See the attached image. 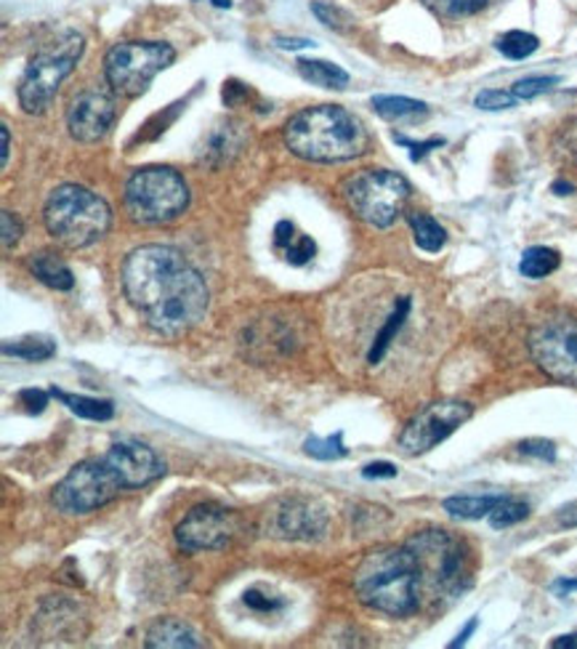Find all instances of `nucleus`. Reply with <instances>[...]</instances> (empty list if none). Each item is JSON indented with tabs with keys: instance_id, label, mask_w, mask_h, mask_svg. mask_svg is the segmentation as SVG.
I'll return each mask as SVG.
<instances>
[{
	"instance_id": "4",
	"label": "nucleus",
	"mask_w": 577,
	"mask_h": 649,
	"mask_svg": "<svg viewBox=\"0 0 577 649\" xmlns=\"http://www.w3.org/2000/svg\"><path fill=\"white\" fill-rule=\"evenodd\" d=\"M43 224H46L48 235L65 248H88L110 232L112 211L91 189L61 184L48 194L46 208H43Z\"/></svg>"
},
{
	"instance_id": "44",
	"label": "nucleus",
	"mask_w": 577,
	"mask_h": 649,
	"mask_svg": "<svg viewBox=\"0 0 577 649\" xmlns=\"http://www.w3.org/2000/svg\"><path fill=\"white\" fill-rule=\"evenodd\" d=\"M278 46L291 48V52H298V48H309V46H315V43H312L309 37H291V41H287V37H278Z\"/></svg>"
},
{
	"instance_id": "3",
	"label": "nucleus",
	"mask_w": 577,
	"mask_h": 649,
	"mask_svg": "<svg viewBox=\"0 0 577 649\" xmlns=\"http://www.w3.org/2000/svg\"><path fill=\"white\" fill-rule=\"evenodd\" d=\"M354 589L362 604L384 615L405 617L418 609L420 570L410 548H378L367 553L354 572Z\"/></svg>"
},
{
	"instance_id": "37",
	"label": "nucleus",
	"mask_w": 577,
	"mask_h": 649,
	"mask_svg": "<svg viewBox=\"0 0 577 649\" xmlns=\"http://www.w3.org/2000/svg\"><path fill=\"white\" fill-rule=\"evenodd\" d=\"M19 405H24V411L30 415H37L46 411L48 394L41 392V389H22V392H19Z\"/></svg>"
},
{
	"instance_id": "36",
	"label": "nucleus",
	"mask_w": 577,
	"mask_h": 649,
	"mask_svg": "<svg viewBox=\"0 0 577 649\" xmlns=\"http://www.w3.org/2000/svg\"><path fill=\"white\" fill-rule=\"evenodd\" d=\"M519 452H522V456L538 458V461H545V463L556 461V445L551 443V439H524V443H519Z\"/></svg>"
},
{
	"instance_id": "18",
	"label": "nucleus",
	"mask_w": 577,
	"mask_h": 649,
	"mask_svg": "<svg viewBox=\"0 0 577 649\" xmlns=\"http://www.w3.org/2000/svg\"><path fill=\"white\" fill-rule=\"evenodd\" d=\"M410 304H412L410 295H403V299H399L397 304H394L392 314H388L386 323L381 325V331L375 333V342H373V346H370V351H367V362L370 365H378L381 359H384V355L388 351V346H392L394 338H397V333L403 331L407 314H410Z\"/></svg>"
},
{
	"instance_id": "7",
	"label": "nucleus",
	"mask_w": 577,
	"mask_h": 649,
	"mask_svg": "<svg viewBox=\"0 0 577 649\" xmlns=\"http://www.w3.org/2000/svg\"><path fill=\"white\" fill-rule=\"evenodd\" d=\"M418 559L420 585H429L437 596H461L472 585L468 551L461 538L444 530L418 533L407 544Z\"/></svg>"
},
{
	"instance_id": "12",
	"label": "nucleus",
	"mask_w": 577,
	"mask_h": 649,
	"mask_svg": "<svg viewBox=\"0 0 577 649\" xmlns=\"http://www.w3.org/2000/svg\"><path fill=\"white\" fill-rule=\"evenodd\" d=\"M472 415L474 407L468 402H431L429 407H423V411L407 421L403 434H399V450L405 456H423V452L434 450L439 443H444L450 434L457 432Z\"/></svg>"
},
{
	"instance_id": "30",
	"label": "nucleus",
	"mask_w": 577,
	"mask_h": 649,
	"mask_svg": "<svg viewBox=\"0 0 577 649\" xmlns=\"http://www.w3.org/2000/svg\"><path fill=\"white\" fill-rule=\"evenodd\" d=\"M527 516H530V506H527L524 501H517V497L506 495L504 501L493 508L490 525L495 527V530H504V527H511V525H519V522H524Z\"/></svg>"
},
{
	"instance_id": "2",
	"label": "nucleus",
	"mask_w": 577,
	"mask_h": 649,
	"mask_svg": "<svg viewBox=\"0 0 577 649\" xmlns=\"http://www.w3.org/2000/svg\"><path fill=\"white\" fill-rule=\"evenodd\" d=\"M285 147L301 160L347 163L367 153L370 134L347 107L317 104L287 120Z\"/></svg>"
},
{
	"instance_id": "22",
	"label": "nucleus",
	"mask_w": 577,
	"mask_h": 649,
	"mask_svg": "<svg viewBox=\"0 0 577 649\" xmlns=\"http://www.w3.org/2000/svg\"><path fill=\"white\" fill-rule=\"evenodd\" d=\"M407 222H410L412 239H416L420 250H426V254H439V250L444 248L448 232H444V226L439 224L434 216H429V213H410Z\"/></svg>"
},
{
	"instance_id": "14",
	"label": "nucleus",
	"mask_w": 577,
	"mask_h": 649,
	"mask_svg": "<svg viewBox=\"0 0 577 649\" xmlns=\"http://www.w3.org/2000/svg\"><path fill=\"white\" fill-rule=\"evenodd\" d=\"M328 527V512L312 497H282L269 512V535L282 540H315Z\"/></svg>"
},
{
	"instance_id": "23",
	"label": "nucleus",
	"mask_w": 577,
	"mask_h": 649,
	"mask_svg": "<svg viewBox=\"0 0 577 649\" xmlns=\"http://www.w3.org/2000/svg\"><path fill=\"white\" fill-rule=\"evenodd\" d=\"M504 497L506 495H453L444 501V512L455 519H482V516H490Z\"/></svg>"
},
{
	"instance_id": "13",
	"label": "nucleus",
	"mask_w": 577,
	"mask_h": 649,
	"mask_svg": "<svg viewBox=\"0 0 577 649\" xmlns=\"http://www.w3.org/2000/svg\"><path fill=\"white\" fill-rule=\"evenodd\" d=\"M237 516L218 503H200L176 525V540L184 551H216L235 538Z\"/></svg>"
},
{
	"instance_id": "11",
	"label": "nucleus",
	"mask_w": 577,
	"mask_h": 649,
	"mask_svg": "<svg viewBox=\"0 0 577 649\" xmlns=\"http://www.w3.org/2000/svg\"><path fill=\"white\" fill-rule=\"evenodd\" d=\"M530 355L551 381L577 387V320L569 314H551L532 327Z\"/></svg>"
},
{
	"instance_id": "9",
	"label": "nucleus",
	"mask_w": 577,
	"mask_h": 649,
	"mask_svg": "<svg viewBox=\"0 0 577 649\" xmlns=\"http://www.w3.org/2000/svg\"><path fill=\"white\" fill-rule=\"evenodd\" d=\"M176 61L171 43L125 41L112 46L104 56V75L112 91L121 97H142L149 83Z\"/></svg>"
},
{
	"instance_id": "42",
	"label": "nucleus",
	"mask_w": 577,
	"mask_h": 649,
	"mask_svg": "<svg viewBox=\"0 0 577 649\" xmlns=\"http://www.w3.org/2000/svg\"><path fill=\"white\" fill-rule=\"evenodd\" d=\"M296 237H298L296 226H293L291 222H280L278 226H274V245H278V248L285 250Z\"/></svg>"
},
{
	"instance_id": "49",
	"label": "nucleus",
	"mask_w": 577,
	"mask_h": 649,
	"mask_svg": "<svg viewBox=\"0 0 577 649\" xmlns=\"http://www.w3.org/2000/svg\"><path fill=\"white\" fill-rule=\"evenodd\" d=\"M554 192L562 194V198H564V194H573L575 192V184H569V181H556Z\"/></svg>"
},
{
	"instance_id": "41",
	"label": "nucleus",
	"mask_w": 577,
	"mask_h": 649,
	"mask_svg": "<svg viewBox=\"0 0 577 649\" xmlns=\"http://www.w3.org/2000/svg\"><path fill=\"white\" fill-rule=\"evenodd\" d=\"M362 477L365 479H392V477H397V466L386 463V461L367 463L365 469H362Z\"/></svg>"
},
{
	"instance_id": "50",
	"label": "nucleus",
	"mask_w": 577,
	"mask_h": 649,
	"mask_svg": "<svg viewBox=\"0 0 577 649\" xmlns=\"http://www.w3.org/2000/svg\"><path fill=\"white\" fill-rule=\"evenodd\" d=\"M213 5H218V9H229L231 0H213Z\"/></svg>"
},
{
	"instance_id": "16",
	"label": "nucleus",
	"mask_w": 577,
	"mask_h": 649,
	"mask_svg": "<svg viewBox=\"0 0 577 649\" xmlns=\"http://www.w3.org/2000/svg\"><path fill=\"white\" fill-rule=\"evenodd\" d=\"M104 458L117 471L125 490L144 488L166 474V463L160 461L158 452L136 439H121L104 452Z\"/></svg>"
},
{
	"instance_id": "27",
	"label": "nucleus",
	"mask_w": 577,
	"mask_h": 649,
	"mask_svg": "<svg viewBox=\"0 0 577 649\" xmlns=\"http://www.w3.org/2000/svg\"><path fill=\"white\" fill-rule=\"evenodd\" d=\"M3 355L24 359V362H43L56 355V344L48 338H19L14 344H3Z\"/></svg>"
},
{
	"instance_id": "26",
	"label": "nucleus",
	"mask_w": 577,
	"mask_h": 649,
	"mask_svg": "<svg viewBox=\"0 0 577 649\" xmlns=\"http://www.w3.org/2000/svg\"><path fill=\"white\" fill-rule=\"evenodd\" d=\"M495 3H504V0H423L426 9L434 11L437 16L450 19V22L482 14V11H487Z\"/></svg>"
},
{
	"instance_id": "43",
	"label": "nucleus",
	"mask_w": 577,
	"mask_h": 649,
	"mask_svg": "<svg viewBox=\"0 0 577 649\" xmlns=\"http://www.w3.org/2000/svg\"><path fill=\"white\" fill-rule=\"evenodd\" d=\"M556 522H559V527H577V501L567 503L556 516Z\"/></svg>"
},
{
	"instance_id": "47",
	"label": "nucleus",
	"mask_w": 577,
	"mask_h": 649,
	"mask_svg": "<svg viewBox=\"0 0 577 649\" xmlns=\"http://www.w3.org/2000/svg\"><path fill=\"white\" fill-rule=\"evenodd\" d=\"M551 647H554V649H577V634L559 636V639L551 641Z\"/></svg>"
},
{
	"instance_id": "15",
	"label": "nucleus",
	"mask_w": 577,
	"mask_h": 649,
	"mask_svg": "<svg viewBox=\"0 0 577 649\" xmlns=\"http://www.w3.org/2000/svg\"><path fill=\"white\" fill-rule=\"evenodd\" d=\"M117 118L115 99L104 91H83L67 110V128L75 142H99Z\"/></svg>"
},
{
	"instance_id": "29",
	"label": "nucleus",
	"mask_w": 577,
	"mask_h": 649,
	"mask_svg": "<svg viewBox=\"0 0 577 649\" xmlns=\"http://www.w3.org/2000/svg\"><path fill=\"white\" fill-rule=\"evenodd\" d=\"M240 142H242V138H240V134H237V125H231V123L222 125L218 131H213L211 142L205 144L203 160H205V157H211V155H218V163L227 160L231 153H237V149H240Z\"/></svg>"
},
{
	"instance_id": "31",
	"label": "nucleus",
	"mask_w": 577,
	"mask_h": 649,
	"mask_svg": "<svg viewBox=\"0 0 577 649\" xmlns=\"http://www.w3.org/2000/svg\"><path fill=\"white\" fill-rule=\"evenodd\" d=\"M306 452L317 461H338V458H347V445H343V432L330 434V437L319 439V437H309L306 439Z\"/></svg>"
},
{
	"instance_id": "34",
	"label": "nucleus",
	"mask_w": 577,
	"mask_h": 649,
	"mask_svg": "<svg viewBox=\"0 0 577 649\" xmlns=\"http://www.w3.org/2000/svg\"><path fill=\"white\" fill-rule=\"evenodd\" d=\"M315 254H317L315 239L306 237V235H298V237L293 239V243L285 248L287 264H293V267H304V264H309L312 258H315Z\"/></svg>"
},
{
	"instance_id": "20",
	"label": "nucleus",
	"mask_w": 577,
	"mask_h": 649,
	"mask_svg": "<svg viewBox=\"0 0 577 649\" xmlns=\"http://www.w3.org/2000/svg\"><path fill=\"white\" fill-rule=\"evenodd\" d=\"M298 75L306 83L319 86V88H332V91H343L349 86V72L341 69L332 61L325 59H301L298 61Z\"/></svg>"
},
{
	"instance_id": "32",
	"label": "nucleus",
	"mask_w": 577,
	"mask_h": 649,
	"mask_svg": "<svg viewBox=\"0 0 577 649\" xmlns=\"http://www.w3.org/2000/svg\"><path fill=\"white\" fill-rule=\"evenodd\" d=\"M562 83V78H556V75H535V78H524V80H517L511 88L513 97L522 102V99H535L541 97V93H548L551 88H556Z\"/></svg>"
},
{
	"instance_id": "19",
	"label": "nucleus",
	"mask_w": 577,
	"mask_h": 649,
	"mask_svg": "<svg viewBox=\"0 0 577 649\" xmlns=\"http://www.w3.org/2000/svg\"><path fill=\"white\" fill-rule=\"evenodd\" d=\"M30 269H33V275L43 282V286L54 288V291H70V288L75 286V277L70 272V267H67V264L61 261V258L56 254H48V250L33 256Z\"/></svg>"
},
{
	"instance_id": "21",
	"label": "nucleus",
	"mask_w": 577,
	"mask_h": 649,
	"mask_svg": "<svg viewBox=\"0 0 577 649\" xmlns=\"http://www.w3.org/2000/svg\"><path fill=\"white\" fill-rule=\"evenodd\" d=\"M54 400H59L61 405H67V411L88 421H110L115 415V405L110 400H97V396L86 394H70L61 392V389H52Z\"/></svg>"
},
{
	"instance_id": "39",
	"label": "nucleus",
	"mask_w": 577,
	"mask_h": 649,
	"mask_svg": "<svg viewBox=\"0 0 577 649\" xmlns=\"http://www.w3.org/2000/svg\"><path fill=\"white\" fill-rule=\"evenodd\" d=\"M242 602H246L250 609H259V613H272V609H280V607H282L280 598H272V596L261 594L259 589H250V591H246V596H242Z\"/></svg>"
},
{
	"instance_id": "10",
	"label": "nucleus",
	"mask_w": 577,
	"mask_h": 649,
	"mask_svg": "<svg viewBox=\"0 0 577 649\" xmlns=\"http://www.w3.org/2000/svg\"><path fill=\"white\" fill-rule=\"evenodd\" d=\"M123 482L117 471L106 463V458L78 463L56 484L54 506L67 516H83L106 506L123 493Z\"/></svg>"
},
{
	"instance_id": "48",
	"label": "nucleus",
	"mask_w": 577,
	"mask_h": 649,
	"mask_svg": "<svg viewBox=\"0 0 577 649\" xmlns=\"http://www.w3.org/2000/svg\"><path fill=\"white\" fill-rule=\"evenodd\" d=\"M554 591L556 594H573V591H577V581H569V578H562V581L554 583Z\"/></svg>"
},
{
	"instance_id": "5",
	"label": "nucleus",
	"mask_w": 577,
	"mask_h": 649,
	"mask_svg": "<svg viewBox=\"0 0 577 649\" xmlns=\"http://www.w3.org/2000/svg\"><path fill=\"white\" fill-rule=\"evenodd\" d=\"M341 198L360 222L386 230L403 216V208L410 198V181L386 168H362L343 179Z\"/></svg>"
},
{
	"instance_id": "40",
	"label": "nucleus",
	"mask_w": 577,
	"mask_h": 649,
	"mask_svg": "<svg viewBox=\"0 0 577 649\" xmlns=\"http://www.w3.org/2000/svg\"><path fill=\"white\" fill-rule=\"evenodd\" d=\"M397 142H399V144H405V147H410V149H412V153H410V155H412V160L418 163V160H423V157L429 155L434 147H442L444 138H431V142H420V144H416V142H410V138L397 136Z\"/></svg>"
},
{
	"instance_id": "35",
	"label": "nucleus",
	"mask_w": 577,
	"mask_h": 649,
	"mask_svg": "<svg viewBox=\"0 0 577 649\" xmlns=\"http://www.w3.org/2000/svg\"><path fill=\"white\" fill-rule=\"evenodd\" d=\"M312 11H315V16L319 22L325 24V27H332V30H347V22H349V14L343 9H338V5L332 3H319L315 0L312 3Z\"/></svg>"
},
{
	"instance_id": "17",
	"label": "nucleus",
	"mask_w": 577,
	"mask_h": 649,
	"mask_svg": "<svg viewBox=\"0 0 577 649\" xmlns=\"http://www.w3.org/2000/svg\"><path fill=\"white\" fill-rule=\"evenodd\" d=\"M144 645L149 649H197L203 647V641L186 623L176 620V617H160L147 631Z\"/></svg>"
},
{
	"instance_id": "8",
	"label": "nucleus",
	"mask_w": 577,
	"mask_h": 649,
	"mask_svg": "<svg viewBox=\"0 0 577 649\" xmlns=\"http://www.w3.org/2000/svg\"><path fill=\"white\" fill-rule=\"evenodd\" d=\"M80 54H83V37L65 33L30 59L19 80V104L27 115H41L52 107L56 91L78 65Z\"/></svg>"
},
{
	"instance_id": "46",
	"label": "nucleus",
	"mask_w": 577,
	"mask_h": 649,
	"mask_svg": "<svg viewBox=\"0 0 577 649\" xmlns=\"http://www.w3.org/2000/svg\"><path fill=\"white\" fill-rule=\"evenodd\" d=\"M476 631V617H472V620H468V626L463 628L461 634H457V639L455 641H450V649H457V647H463L468 641V636H472Z\"/></svg>"
},
{
	"instance_id": "33",
	"label": "nucleus",
	"mask_w": 577,
	"mask_h": 649,
	"mask_svg": "<svg viewBox=\"0 0 577 649\" xmlns=\"http://www.w3.org/2000/svg\"><path fill=\"white\" fill-rule=\"evenodd\" d=\"M519 99L513 97L511 91H500V88H487V91L476 93V107L485 112H500V110H511L517 107Z\"/></svg>"
},
{
	"instance_id": "1",
	"label": "nucleus",
	"mask_w": 577,
	"mask_h": 649,
	"mask_svg": "<svg viewBox=\"0 0 577 649\" xmlns=\"http://www.w3.org/2000/svg\"><path fill=\"white\" fill-rule=\"evenodd\" d=\"M123 291L139 317L162 336H181L208 312L203 275L171 245H142L123 261Z\"/></svg>"
},
{
	"instance_id": "6",
	"label": "nucleus",
	"mask_w": 577,
	"mask_h": 649,
	"mask_svg": "<svg viewBox=\"0 0 577 649\" xmlns=\"http://www.w3.org/2000/svg\"><path fill=\"white\" fill-rule=\"evenodd\" d=\"M125 211L139 224H168L190 205V187L173 168L147 166L125 181Z\"/></svg>"
},
{
	"instance_id": "38",
	"label": "nucleus",
	"mask_w": 577,
	"mask_h": 649,
	"mask_svg": "<svg viewBox=\"0 0 577 649\" xmlns=\"http://www.w3.org/2000/svg\"><path fill=\"white\" fill-rule=\"evenodd\" d=\"M0 222H3V248L11 250L14 245L22 239V222L14 216L11 211H3V216H0Z\"/></svg>"
},
{
	"instance_id": "28",
	"label": "nucleus",
	"mask_w": 577,
	"mask_h": 649,
	"mask_svg": "<svg viewBox=\"0 0 577 649\" xmlns=\"http://www.w3.org/2000/svg\"><path fill=\"white\" fill-rule=\"evenodd\" d=\"M541 41L535 35L522 33V30H511V33L498 37V52L508 56V59H527L530 54L538 52Z\"/></svg>"
},
{
	"instance_id": "25",
	"label": "nucleus",
	"mask_w": 577,
	"mask_h": 649,
	"mask_svg": "<svg viewBox=\"0 0 577 649\" xmlns=\"http://www.w3.org/2000/svg\"><path fill=\"white\" fill-rule=\"evenodd\" d=\"M373 110L384 120H418L429 115V107L407 97H373Z\"/></svg>"
},
{
	"instance_id": "45",
	"label": "nucleus",
	"mask_w": 577,
	"mask_h": 649,
	"mask_svg": "<svg viewBox=\"0 0 577 649\" xmlns=\"http://www.w3.org/2000/svg\"><path fill=\"white\" fill-rule=\"evenodd\" d=\"M0 142H3V163H0V166H3V171L5 168H9V155H11V131H9V125H0Z\"/></svg>"
},
{
	"instance_id": "24",
	"label": "nucleus",
	"mask_w": 577,
	"mask_h": 649,
	"mask_svg": "<svg viewBox=\"0 0 577 649\" xmlns=\"http://www.w3.org/2000/svg\"><path fill=\"white\" fill-rule=\"evenodd\" d=\"M562 264L559 250L545 248V245H535V248H527L522 254V261H519V272L530 280H543L551 272H556Z\"/></svg>"
}]
</instances>
